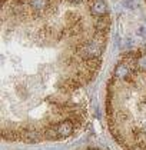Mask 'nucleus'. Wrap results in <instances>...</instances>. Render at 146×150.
<instances>
[{
  "instance_id": "obj_1",
  "label": "nucleus",
  "mask_w": 146,
  "mask_h": 150,
  "mask_svg": "<svg viewBox=\"0 0 146 150\" xmlns=\"http://www.w3.org/2000/svg\"><path fill=\"white\" fill-rule=\"evenodd\" d=\"M106 116L119 146L146 150V47L120 56L108 83Z\"/></svg>"
}]
</instances>
